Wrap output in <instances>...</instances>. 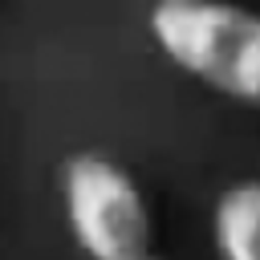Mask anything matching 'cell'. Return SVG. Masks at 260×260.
<instances>
[{
	"label": "cell",
	"instance_id": "cell-3",
	"mask_svg": "<svg viewBox=\"0 0 260 260\" xmlns=\"http://www.w3.org/2000/svg\"><path fill=\"white\" fill-rule=\"evenodd\" d=\"M211 244L219 260H260V179L236 183L215 199Z\"/></svg>",
	"mask_w": 260,
	"mask_h": 260
},
{
	"label": "cell",
	"instance_id": "cell-2",
	"mask_svg": "<svg viewBox=\"0 0 260 260\" xmlns=\"http://www.w3.org/2000/svg\"><path fill=\"white\" fill-rule=\"evenodd\" d=\"M61 199L73 244L85 260H142L154 244V215L138 179L106 154L81 150L61 167Z\"/></svg>",
	"mask_w": 260,
	"mask_h": 260
},
{
	"label": "cell",
	"instance_id": "cell-4",
	"mask_svg": "<svg viewBox=\"0 0 260 260\" xmlns=\"http://www.w3.org/2000/svg\"><path fill=\"white\" fill-rule=\"evenodd\" d=\"M142 260H162V256H154V252H150V256H142Z\"/></svg>",
	"mask_w": 260,
	"mask_h": 260
},
{
	"label": "cell",
	"instance_id": "cell-1",
	"mask_svg": "<svg viewBox=\"0 0 260 260\" xmlns=\"http://www.w3.org/2000/svg\"><path fill=\"white\" fill-rule=\"evenodd\" d=\"M150 37L187 77L260 106V12L228 0H154Z\"/></svg>",
	"mask_w": 260,
	"mask_h": 260
}]
</instances>
